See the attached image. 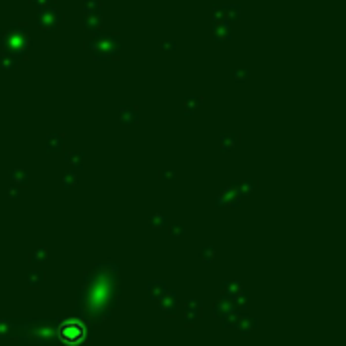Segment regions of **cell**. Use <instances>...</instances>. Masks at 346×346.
<instances>
[{
    "label": "cell",
    "instance_id": "cell-1",
    "mask_svg": "<svg viewBox=\"0 0 346 346\" xmlns=\"http://www.w3.org/2000/svg\"><path fill=\"white\" fill-rule=\"evenodd\" d=\"M59 338L67 344H77L85 338V326L77 320H69L59 326Z\"/></svg>",
    "mask_w": 346,
    "mask_h": 346
}]
</instances>
